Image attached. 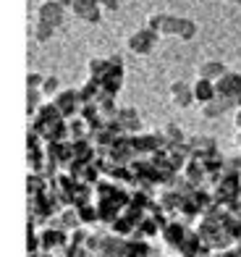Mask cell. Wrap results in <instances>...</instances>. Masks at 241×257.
I'll use <instances>...</instances> for the list:
<instances>
[{
    "label": "cell",
    "instance_id": "6da1fadb",
    "mask_svg": "<svg viewBox=\"0 0 241 257\" xmlns=\"http://www.w3.org/2000/svg\"><path fill=\"white\" fill-rule=\"evenodd\" d=\"M215 89H217V97L223 100V105L228 110L238 108V102H241V74L238 71H225L215 81Z\"/></svg>",
    "mask_w": 241,
    "mask_h": 257
},
{
    "label": "cell",
    "instance_id": "7a4b0ae2",
    "mask_svg": "<svg viewBox=\"0 0 241 257\" xmlns=\"http://www.w3.org/2000/svg\"><path fill=\"white\" fill-rule=\"evenodd\" d=\"M157 37H160L157 32H152L150 27H142V29H136V32L129 34L126 45H129V50H131V53H136V55H147V53H152Z\"/></svg>",
    "mask_w": 241,
    "mask_h": 257
},
{
    "label": "cell",
    "instance_id": "3957f363",
    "mask_svg": "<svg viewBox=\"0 0 241 257\" xmlns=\"http://www.w3.org/2000/svg\"><path fill=\"white\" fill-rule=\"evenodd\" d=\"M66 14H68V8L61 6V0H42L40 8H37V19L48 21V24H53V27H63Z\"/></svg>",
    "mask_w": 241,
    "mask_h": 257
},
{
    "label": "cell",
    "instance_id": "277c9868",
    "mask_svg": "<svg viewBox=\"0 0 241 257\" xmlns=\"http://www.w3.org/2000/svg\"><path fill=\"white\" fill-rule=\"evenodd\" d=\"M71 14L79 16L82 21H87V24H100V21H102V14H105V11L100 8L97 0H74Z\"/></svg>",
    "mask_w": 241,
    "mask_h": 257
},
{
    "label": "cell",
    "instance_id": "5b68a950",
    "mask_svg": "<svg viewBox=\"0 0 241 257\" xmlns=\"http://www.w3.org/2000/svg\"><path fill=\"white\" fill-rule=\"evenodd\" d=\"M168 95H170V100H173L176 108H191V102H194V89H191V84H186V81H181V79L170 84Z\"/></svg>",
    "mask_w": 241,
    "mask_h": 257
},
{
    "label": "cell",
    "instance_id": "8992f818",
    "mask_svg": "<svg viewBox=\"0 0 241 257\" xmlns=\"http://www.w3.org/2000/svg\"><path fill=\"white\" fill-rule=\"evenodd\" d=\"M191 89H194V102H199V105H204V102H210V100L217 97L215 81L212 79H204V76H197V81L191 84Z\"/></svg>",
    "mask_w": 241,
    "mask_h": 257
},
{
    "label": "cell",
    "instance_id": "52a82bcc",
    "mask_svg": "<svg viewBox=\"0 0 241 257\" xmlns=\"http://www.w3.org/2000/svg\"><path fill=\"white\" fill-rule=\"evenodd\" d=\"M116 123L121 128H126V132H131V128L142 126V118H139V113H136L134 108H121V110H116Z\"/></svg>",
    "mask_w": 241,
    "mask_h": 257
},
{
    "label": "cell",
    "instance_id": "ba28073f",
    "mask_svg": "<svg viewBox=\"0 0 241 257\" xmlns=\"http://www.w3.org/2000/svg\"><path fill=\"white\" fill-rule=\"evenodd\" d=\"M225 71H228V68H225V63H223V61H204V63L199 66L197 76H204V79H212V81H217V79H220Z\"/></svg>",
    "mask_w": 241,
    "mask_h": 257
},
{
    "label": "cell",
    "instance_id": "9c48e42d",
    "mask_svg": "<svg viewBox=\"0 0 241 257\" xmlns=\"http://www.w3.org/2000/svg\"><path fill=\"white\" fill-rule=\"evenodd\" d=\"M55 29L58 27H53V24H48V21H34V27H32V37L37 40V42H50L53 37H55Z\"/></svg>",
    "mask_w": 241,
    "mask_h": 257
},
{
    "label": "cell",
    "instance_id": "30bf717a",
    "mask_svg": "<svg viewBox=\"0 0 241 257\" xmlns=\"http://www.w3.org/2000/svg\"><path fill=\"white\" fill-rule=\"evenodd\" d=\"M55 108L61 110V115H66L68 110H74V102H76V92H58V95L53 97Z\"/></svg>",
    "mask_w": 241,
    "mask_h": 257
},
{
    "label": "cell",
    "instance_id": "8fae6325",
    "mask_svg": "<svg viewBox=\"0 0 241 257\" xmlns=\"http://www.w3.org/2000/svg\"><path fill=\"white\" fill-rule=\"evenodd\" d=\"M191 145H194V155H204V158L215 155V139L212 137H197Z\"/></svg>",
    "mask_w": 241,
    "mask_h": 257
},
{
    "label": "cell",
    "instance_id": "7c38bea8",
    "mask_svg": "<svg viewBox=\"0 0 241 257\" xmlns=\"http://www.w3.org/2000/svg\"><path fill=\"white\" fill-rule=\"evenodd\" d=\"M225 110H228V108L223 105L220 97H215V100H210V102H204V105H202V115H204V118H220Z\"/></svg>",
    "mask_w": 241,
    "mask_h": 257
},
{
    "label": "cell",
    "instance_id": "4fadbf2b",
    "mask_svg": "<svg viewBox=\"0 0 241 257\" xmlns=\"http://www.w3.org/2000/svg\"><path fill=\"white\" fill-rule=\"evenodd\" d=\"M163 139H165L170 147L183 145V132H181V126H178V123H165V128H163Z\"/></svg>",
    "mask_w": 241,
    "mask_h": 257
},
{
    "label": "cell",
    "instance_id": "5bb4252c",
    "mask_svg": "<svg viewBox=\"0 0 241 257\" xmlns=\"http://www.w3.org/2000/svg\"><path fill=\"white\" fill-rule=\"evenodd\" d=\"M194 37H197V21L181 16V27H178V37H176V40L189 42V40H194Z\"/></svg>",
    "mask_w": 241,
    "mask_h": 257
},
{
    "label": "cell",
    "instance_id": "9a60e30c",
    "mask_svg": "<svg viewBox=\"0 0 241 257\" xmlns=\"http://www.w3.org/2000/svg\"><path fill=\"white\" fill-rule=\"evenodd\" d=\"M87 68H89V76L92 79H102L108 74V68H110V61H102V58H92V61L87 63Z\"/></svg>",
    "mask_w": 241,
    "mask_h": 257
},
{
    "label": "cell",
    "instance_id": "2e32d148",
    "mask_svg": "<svg viewBox=\"0 0 241 257\" xmlns=\"http://www.w3.org/2000/svg\"><path fill=\"white\" fill-rule=\"evenodd\" d=\"M45 95H42V89H29V95H27V113H37L42 108V102Z\"/></svg>",
    "mask_w": 241,
    "mask_h": 257
},
{
    "label": "cell",
    "instance_id": "e0dca14e",
    "mask_svg": "<svg viewBox=\"0 0 241 257\" xmlns=\"http://www.w3.org/2000/svg\"><path fill=\"white\" fill-rule=\"evenodd\" d=\"M61 92V81H58V76H45V84H42V95H45V100L48 97H55Z\"/></svg>",
    "mask_w": 241,
    "mask_h": 257
},
{
    "label": "cell",
    "instance_id": "ac0fdd59",
    "mask_svg": "<svg viewBox=\"0 0 241 257\" xmlns=\"http://www.w3.org/2000/svg\"><path fill=\"white\" fill-rule=\"evenodd\" d=\"M165 19H168V14H150V16H147V24H144V27H150L152 32H157L160 37H163V27H165Z\"/></svg>",
    "mask_w": 241,
    "mask_h": 257
},
{
    "label": "cell",
    "instance_id": "d6986e66",
    "mask_svg": "<svg viewBox=\"0 0 241 257\" xmlns=\"http://www.w3.org/2000/svg\"><path fill=\"white\" fill-rule=\"evenodd\" d=\"M178 27H181V16H170L165 19V27H163V37H178Z\"/></svg>",
    "mask_w": 241,
    "mask_h": 257
},
{
    "label": "cell",
    "instance_id": "ffe728a7",
    "mask_svg": "<svg viewBox=\"0 0 241 257\" xmlns=\"http://www.w3.org/2000/svg\"><path fill=\"white\" fill-rule=\"evenodd\" d=\"M42 84H45V76H42V74L32 71V74L27 76V89H42Z\"/></svg>",
    "mask_w": 241,
    "mask_h": 257
},
{
    "label": "cell",
    "instance_id": "44dd1931",
    "mask_svg": "<svg viewBox=\"0 0 241 257\" xmlns=\"http://www.w3.org/2000/svg\"><path fill=\"white\" fill-rule=\"evenodd\" d=\"M100 8L105 11V14H113V11H118V0H97Z\"/></svg>",
    "mask_w": 241,
    "mask_h": 257
},
{
    "label": "cell",
    "instance_id": "7402d4cb",
    "mask_svg": "<svg viewBox=\"0 0 241 257\" xmlns=\"http://www.w3.org/2000/svg\"><path fill=\"white\" fill-rule=\"evenodd\" d=\"M233 126H236V132H241V108H236V115H233Z\"/></svg>",
    "mask_w": 241,
    "mask_h": 257
},
{
    "label": "cell",
    "instance_id": "603a6c76",
    "mask_svg": "<svg viewBox=\"0 0 241 257\" xmlns=\"http://www.w3.org/2000/svg\"><path fill=\"white\" fill-rule=\"evenodd\" d=\"M61 6H63V8H68V11H71V8H74V0H61Z\"/></svg>",
    "mask_w": 241,
    "mask_h": 257
},
{
    "label": "cell",
    "instance_id": "cb8c5ba5",
    "mask_svg": "<svg viewBox=\"0 0 241 257\" xmlns=\"http://www.w3.org/2000/svg\"><path fill=\"white\" fill-rule=\"evenodd\" d=\"M236 145L241 147V132H236Z\"/></svg>",
    "mask_w": 241,
    "mask_h": 257
},
{
    "label": "cell",
    "instance_id": "d4e9b609",
    "mask_svg": "<svg viewBox=\"0 0 241 257\" xmlns=\"http://www.w3.org/2000/svg\"><path fill=\"white\" fill-rule=\"evenodd\" d=\"M225 3H241V0H225Z\"/></svg>",
    "mask_w": 241,
    "mask_h": 257
}]
</instances>
